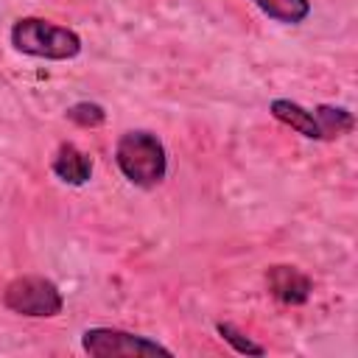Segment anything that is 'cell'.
Wrapping results in <instances>:
<instances>
[{
    "label": "cell",
    "mask_w": 358,
    "mask_h": 358,
    "mask_svg": "<svg viewBox=\"0 0 358 358\" xmlns=\"http://www.w3.org/2000/svg\"><path fill=\"white\" fill-rule=\"evenodd\" d=\"M115 162L120 168V173L137 185V187H154L165 179L168 171V157H165V145L159 143L157 134L134 129L126 131L117 140L115 148Z\"/></svg>",
    "instance_id": "cell-1"
},
{
    "label": "cell",
    "mask_w": 358,
    "mask_h": 358,
    "mask_svg": "<svg viewBox=\"0 0 358 358\" xmlns=\"http://www.w3.org/2000/svg\"><path fill=\"white\" fill-rule=\"evenodd\" d=\"M11 45L25 56L53 59V62L73 59L81 53V36L73 28L56 25L50 20H42V17L17 20L11 28Z\"/></svg>",
    "instance_id": "cell-2"
},
{
    "label": "cell",
    "mask_w": 358,
    "mask_h": 358,
    "mask_svg": "<svg viewBox=\"0 0 358 358\" xmlns=\"http://www.w3.org/2000/svg\"><path fill=\"white\" fill-rule=\"evenodd\" d=\"M3 305L20 316H34V319H48L62 313V291L56 288L53 280L39 277V274H22L14 277L6 291H3Z\"/></svg>",
    "instance_id": "cell-3"
},
{
    "label": "cell",
    "mask_w": 358,
    "mask_h": 358,
    "mask_svg": "<svg viewBox=\"0 0 358 358\" xmlns=\"http://www.w3.org/2000/svg\"><path fill=\"white\" fill-rule=\"evenodd\" d=\"M81 347L95 358H140V355H173L168 347L148 336H137L117 327H90L81 336Z\"/></svg>",
    "instance_id": "cell-4"
},
{
    "label": "cell",
    "mask_w": 358,
    "mask_h": 358,
    "mask_svg": "<svg viewBox=\"0 0 358 358\" xmlns=\"http://www.w3.org/2000/svg\"><path fill=\"white\" fill-rule=\"evenodd\" d=\"M266 285L271 291L274 299H280L282 305H302L308 302L310 291H313V282L305 271H299L296 266H288V263H277L266 271Z\"/></svg>",
    "instance_id": "cell-5"
},
{
    "label": "cell",
    "mask_w": 358,
    "mask_h": 358,
    "mask_svg": "<svg viewBox=\"0 0 358 358\" xmlns=\"http://www.w3.org/2000/svg\"><path fill=\"white\" fill-rule=\"evenodd\" d=\"M53 173L67 185H84L92 176V159L73 143H62L53 157Z\"/></svg>",
    "instance_id": "cell-6"
},
{
    "label": "cell",
    "mask_w": 358,
    "mask_h": 358,
    "mask_svg": "<svg viewBox=\"0 0 358 358\" xmlns=\"http://www.w3.org/2000/svg\"><path fill=\"white\" fill-rule=\"evenodd\" d=\"M268 112H271L280 123H285V126H291L294 131H299L302 137H308V140H322L319 120H316V115L308 112L305 106H299V103H294V101H288V98H277V101H271Z\"/></svg>",
    "instance_id": "cell-7"
},
{
    "label": "cell",
    "mask_w": 358,
    "mask_h": 358,
    "mask_svg": "<svg viewBox=\"0 0 358 358\" xmlns=\"http://www.w3.org/2000/svg\"><path fill=\"white\" fill-rule=\"evenodd\" d=\"M266 17L285 22V25H296L310 14V0H252Z\"/></svg>",
    "instance_id": "cell-8"
},
{
    "label": "cell",
    "mask_w": 358,
    "mask_h": 358,
    "mask_svg": "<svg viewBox=\"0 0 358 358\" xmlns=\"http://www.w3.org/2000/svg\"><path fill=\"white\" fill-rule=\"evenodd\" d=\"M313 115H316V120H319L322 140L341 137V134L352 131V126H355L352 115H350L347 109H341V106H327V103H322V106H316V109H313Z\"/></svg>",
    "instance_id": "cell-9"
},
{
    "label": "cell",
    "mask_w": 358,
    "mask_h": 358,
    "mask_svg": "<svg viewBox=\"0 0 358 358\" xmlns=\"http://www.w3.org/2000/svg\"><path fill=\"white\" fill-rule=\"evenodd\" d=\"M215 330H218V336L235 350V352H243V355H263L266 352V347L263 344H257V341H252L243 330H238L235 324H229V322H218L215 324Z\"/></svg>",
    "instance_id": "cell-10"
},
{
    "label": "cell",
    "mask_w": 358,
    "mask_h": 358,
    "mask_svg": "<svg viewBox=\"0 0 358 358\" xmlns=\"http://www.w3.org/2000/svg\"><path fill=\"white\" fill-rule=\"evenodd\" d=\"M67 117H70L73 123H78V126L90 129V126H101V123L106 120V112H103V106H101V103L81 101V103H73V106L67 109Z\"/></svg>",
    "instance_id": "cell-11"
}]
</instances>
